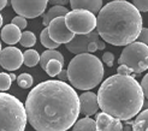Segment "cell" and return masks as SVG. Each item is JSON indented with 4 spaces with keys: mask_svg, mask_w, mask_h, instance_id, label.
<instances>
[{
    "mask_svg": "<svg viewBox=\"0 0 148 131\" xmlns=\"http://www.w3.org/2000/svg\"><path fill=\"white\" fill-rule=\"evenodd\" d=\"M28 121L36 131H68L81 113L79 96L62 81H45L34 87L25 101Z\"/></svg>",
    "mask_w": 148,
    "mask_h": 131,
    "instance_id": "obj_1",
    "label": "cell"
},
{
    "mask_svg": "<svg viewBox=\"0 0 148 131\" xmlns=\"http://www.w3.org/2000/svg\"><path fill=\"white\" fill-rule=\"evenodd\" d=\"M98 100L102 112L128 121L141 113L145 105V94L141 83L135 77L117 74L101 83Z\"/></svg>",
    "mask_w": 148,
    "mask_h": 131,
    "instance_id": "obj_2",
    "label": "cell"
},
{
    "mask_svg": "<svg viewBox=\"0 0 148 131\" xmlns=\"http://www.w3.org/2000/svg\"><path fill=\"white\" fill-rule=\"evenodd\" d=\"M97 19V30L100 38L113 46L127 47L137 40L142 30L141 13L127 0L107 3Z\"/></svg>",
    "mask_w": 148,
    "mask_h": 131,
    "instance_id": "obj_3",
    "label": "cell"
},
{
    "mask_svg": "<svg viewBox=\"0 0 148 131\" xmlns=\"http://www.w3.org/2000/svg\"><path fill=\"white\" fill-rule=\"evenodd\" d=\"M69 82L78 90H90L100 84L103 78V65L100 59L90 53L78 54L72 58L69 66Z\"/></svg>",
    "mask_w": 148,
    "mask_h": 131,
    "instance_id": "obj_4",
    "label": "cell"
},
{
    "mask_svg": "<svg viewBox=\"0 0 148 131\" xmlns=\"http://www.w3.org/2000/svg\"><path fill=\"white\" fill-rule=\"evenodd\" d=\"M27 123L25 106L11 94L0 91V131H24Z\"/></svg>",
    "mask_w": 148,
    "mask_h": 131,
    "instance_id": "obj_5",
    "label": "cell"
},
{
    "mask_svg": "<svg viewBox=\"0 0 148 131\" xmlns=\"http://www.w3.org/2000/svg\"><path fill=\"white\" fill-rule=\"evenodd\" d=\"M118 63L128 66L132 74L138 75L148 70V46L138 41L130 43L122 50Z\"/></svg>",
    "mask_w": 148,
    "mask_h": 131,
    "instance_id": "obj_6",
    "label": "cell"
},
{
    "mask_svg": "<svg viewBox=\"0 0 148 131\" xmlns=\"http://www.w3.org/2000/svg\"><path fill=\"white\" fill-rule=\"evenodd\" d=\"M66 27L75 35L90 34L97 28L98 19L95 14L86 10H72L65 16Z\"/></svg>",
    "mask_w": 148,
    "mask_h": 131,
    "instance_id": "obj_7",
    "label": "cell"
},
{
    "mask_svg": "<svg viewBox=\"0 0 148 131\" xmlns=\"http://www.w3.org/2000/svg\"><path fill=\"white\" fill-rule=\"evenodd\" d=\"M48 0H11L12 9L18 16L36 18L45 13Z\"/></svg>",
    "mask_w": 148,
    "mask_h": 131,
    "instance_id": "obj_8",
    "label": "cell"
},
{
    "mask_svg": "<svg viewBox=\"0 0 148 131\" xmlns=\"http://www.w3.org/2000/svg\"><path fill=\"white\" fill-rule=\"evenodd\" d=\"M47 28H48V33H49L51 39L54 42L59 43V45H62V43L68 45L76 36L66 27L65 17H58V18L53 19Z\"/></svg>",
    "mask_w": 148,
    "mask_h": 131,
    "instance_id": "obj_9",
    "label": "cell"
},
{
    "mask_svg": "<svg viewBox=\"0 0 148 131\" xmlns=\"http://www.w3.org/2000/svg\"><path fill=\"white\" fill-rule=\"evenodd\" d=\"M24 64L23 53L17 47H6L0 53V65L7 71L18 70Z\"/></svg>",
    "mask_w": 148,
    "mask_h": 131,
    "instance_id": "obj_10",
    "label": "cell"
},
{
    "mask_svg": "<svg viewBox=\"0 0 148 131\" xmlns=\"http://www.w3.org/2000/svg\"><path fill=\"white\" fill-rule=\"evenodd\" d=\"M99 40H100V35L98 30H94L87 35H76L73 40L66 45V48H68L69 52L76 55L84 54V53H88V47H89L90 43Z\"/></svg>",
    "mask_w": 148,
    "mask_h": 131,
    "instance_id": "obj_11",
    "label": "cell"
},
{
    "mask_svg": "<svg viewBox=\"0 0 148 131\" xmlns=\"http://www.w3.org/2000/svg\"><path fill=\"white\" fill-rule=\"evenodd\" d=\"M79 107L81 113L86 117H90V115L97 114L99 106L98 94H94L93 91H86L79 95Z\"/></svg>",
    "mask_w": 148,
    "mask_h": 131,
    "instance_id": "obj_12",
    "label": "cell"
},
{
    "mask_svg": "<svg viewBox=\"0 0 148 131\" xmlns=\"http://www.w3.org/2000/svg\"><path fill=\"white\" fill-rule=\"evenodd\" d=\"M97 131H124L122 120L113 118L105 112L97 114Z\"/></svg>",
    "mask_w": 148,
    "mask_h": 131,
    "instance_id": "obj_13",
    "label": "cell"
},
{
    "mask_svg": "<svg viewBox=\"0 0 148 131\" xmlns=\"http://www.w3.org/2000/svg\"><path fill=\"white\" fill-rule=\"evenodd\" d=\"M72 10H86L92 13H99L102 9V0H70Z\"/></svg>",
    "mask_w": 148,
    "mask_h": 131,
    "instance_id": "obj_14",
    "label": "cell"
},
{
    "mask_svg": "<svg viewBox=\"0 0 148 131\" xmlns=\"http://www.w3.org/2000/svg\"><path fill=\"white\" fill-rule=\"evenodd\" d=\"M21 38H22L21 29L12 23L6 24L1 29V40L7 45H16L17 42L21 41Z\"/></svg>",
    "mask_w": 148,
    "mask_h": 131,
    "instance_id": "obj_15",
    "label": "cell"
},
{
    "mask_svg": "<svg viewBox=\"0 0 148 131\" xmlns=\"http://www.w3.org/2000/svg\"><path fill=\"white\" fill-rule=\"evenodd\" d=\"M70 11L66 9L65 6H59V5H57V6H53V7H51V9L47 11V12H45L42 14V24L43 25H46V28L49 25V23L53 19H56V18H58V17H65L66 14H68Z\"/></svg>",
    "mask_w": 148,
    "mask_h": 131,
    "instance_id": "obj_16",
    "label": "cell"
},
{
    "mask_svg": "<svg viewBox=\"0 0 148 131\" xmlns=\"http://www.w3.org/2000/svg\"><path fill=\"white\" fill-rule=\"evenodd\" d=\"M54 59L64 63V57H63V54H62L60 52H58L57 49H47V50H45V52H42L41 59H40L41 68L45 70L46 66H47V64H48L51 60H54Z\"/></svg>",
    "mask_w": 148,
    "mask_h": 131,
    "instance_id": "obj_17",
    "label": "cell"
},
{
    "mask_svg": "<svg viewBox=\"0 0 148 131\" xmlns=\"http://www.w3.org/2000/svg\"><path fill=\"white\" fill-rule=\"evenodd\" d=\"M72 131H97V123L90 117H84L76 121Z\"/></svg>",
    "mask_w": 148,
    "mask_h": 131,
    "instance_id": "obj_18",
    "label": "cell"
},
{
    "mask_svg": "<svg viewBox=\"0 0 148 131\" xmlns=\"http://www.w3.org/2000/svg\"><path fill=\"white\" fill-rule=\"evenodd\" d=\"M131 125L132 131H148V108L137 115Z\"/></svg>",
    "mask_w": 148,
    "mask_h": 131,
    "instance_id": "obj_19",
    "label": "cell"
},
{
    "mask_svg": "<svg viewBox=\"0 0 148 131\" xmlns=\"http://www.w3.org/2000/svg\"><path fill=\"white\" fill-rule=\"evenodd\" d=\"M23 58H24V65L28 68H34L36 66L41 59V55L38 53V50L35 49H28L23 53Z\"/></svg>",
    "mask_w": 148,
    "mask_h": 131,
    "instance_id": "obj_20",
    "label": "cell"
},
{
    "mask_svg": "<svg viewBox=\"0 0 148 131\" xmlns=\"http://www.w3.org/2000/svg\"><path fill=\"white\" fill-rule=\"evenodd\" d=\"M40 40H41L42 46H45V47L48 48V49H57L59 46H60L59 43L54 42L53 40L51 39L49 33H48V28L42 29V31H41V34H40Z\"/></svg>",
    "mask_w": 148,
    "mask_h": 131,
    "instance_id": "obj_21",
    "label": "cell"
},
{
    "mask_svg": "<svg viewBox=\"0 0 148 131\" xmlns=\"http://www.w3.org/2000/svg\"><path fill=\"white\" fill-rule=\"evenodd\" d=\"M63 65H64V63L59 61V60H56V59H54V60H51V61L47 64L45 71L47 72L48 76L56 77V76H58V75L63 71Z\"/></svg>",
    "mask_w": 148,
    "mask_h": 131,
    "instance_id": "obj_22",
    "label": "cell"
},
{
    "mask_svg": "<svg viewBox=\"0 0 148 131\" xmlns=\"http://www.w3.org/2000/svg\"><path fill=\"white\" fill-rule=\"evenodd\" d=\"M19 43L24 47H33L36 43V36L33 31H24L22 33V38Z\"/></svg>",
    "mask_w": 148,
    "mask_h": 131,
    "instance_id": "obj_23",
    "label": "cell"
},
{
    "mask_svg": "<svg viewBox=\"0 0 148 131\" xmlns=\"http://www.w3.org/2000/svg\"><path fill=\"white\" fill-rule=\"evenodd\" d=\"M17 83L21 88L23 89H29L30 87L33 85L34 83V79H33V76L29 75V74H21L18 77H17Z\"/></svg>",
    "mask_w": 148,
    "mask_h": 131,
    "instance_id": "obj_24",
    "label": "cell"
},
{
    "mask_svg": "<svg viewBox=\"0 0 148 131\" xmlns=\"http://www.w3.org/2000/svg\"><path fill=\"white\" fill-rule=\"evenodd\" d=\"M12 83V79L10 77V74H5V72H0V91L5 93L6 90L10 89Z\"/></svg>",
    "mask_w": 148,
    "mask_h": 131,
    "instance_id": "obj_25",
    "label": "cell"
},
{
    "mask_svg": "<svg viewBox=\"0 0 148 131\" xmlns=\"http://www.w3.org/2000/svg\"><path fill=\"white\" fill-rule=\"evenodd\" d=\"M132 5L140 12H148V0H132Z\"/></svg>",
    "mask_w": 148,
    "mask_h": 131,
    "instance_id": "obj_26",
    "label": "cell"
},
{
    "mask_svg": "<svg viewBox=\"0 0 148 131\" xmlns=\"http://www.w3.org/2000/svg\"><path fill=\"white\" fill-rule=\"evenodd\" d=\"M12 24H14L16 27H18L21 30H23V29H25L27 28V25H28V23H27V19L24 18V17H22V16H17V17H14L13 19H12V22H11Z\"/></svg>",
    "mask_w": 148,
    "mask_h": 131,
    "instance_id": "obj_27",
    "label": "cell"
},
{
    "mask_svg": "<svg viewBox=\"0 0 148 131\" xmlns=\"http://www.w3.org/2000/svg\"><path fill=\"white\" fill-rule=\"evenodd\" d=\"M102 61L105 63L108 68H112L114 64V54L112 52H105L102 54Z\"/></svg>",
    "mask_w": 148,
    "mask_h": 131,
    "instance_id": "obj_28",
    "label": "cell"
},
{
    "mask_svg": "<svg viewBox=\"0 0 148 131\" xmlns=\"http://www.w3.org/2000/svg\"><path fill=\"white\" fill-rule=\"evenodd\" d=\"M137 40H138V42H142L148 46V28H142V30L140 33Z\"/></svg>",
    "mask_w": 148,
    "mask_h": 131,
    "instance_id": "obj_29",
    "label": "cell"
},
{
    "mask_svg": "<svg viewBox=\"0 0 148 131\" xmlns=\"http://www.w3.org/2000/svg\"><path fill=\"white\" fill-rule=\"evenodd\" d=\"M117 74L122 76H130V74H132V71L128 66H125V65H119L117 69Z\"/></svg>",
    "mask_w": 148,
    "mask_h": 131,
    "instance_id": "obj_30",
    "label": "cell"
},
{
    "mask_svg": "<svg viewBox=\"0 0 148 131\" xmlns=\"http://www.w3.org/2000/svg\"><path fill=\"white\" fill-rule=\"evenodd\" d=\"M141 87H142V90L145 94V98L148 100V74H146L141 81Z\"/></svg>",
    "mask_w": 148,
    "mask_h": 131,
    "instance_id": "obj_31",
    "label": "cell"
},
{
    "mask_svg": "<svg viewBox=\"0 0 148 131\" xmlns=\"http://www.w3.org/2000/svg\"><path fill=\"white\" fill-rule=\"evenodd\" d=\"M58 81H62V82H65L69 81V74H68V70H63L60 74L58 75Z\"/></svg>",
    "mask_w": 148,
    "mask_h": 131,
    "instance_id": "obj_32",
    "label": "cell"
},
{
    "mask_svg": "<svg viewBox=\"0 0 148 131\" xmlns=\"http://www.w3.org/2000/svg\"><path fill=\"white\" fill-rule=\"evenodd\" d=\"M51 4H53L54 6L59 5V6H65L66 4H70V0H48Z\"/></svg>",
    "mask_w": 148,
    "mask_h": 131,
    "instance_id": "obj_33",
    "label": "cell"
},
{
    "mask_svg": "<svg viewBox=\"0 0 148 131\" xmlns=\"http://www.w3.org/2000/svg\"><path fill=\"white\" fill-rule=\"evenodd\" d=\"M98 46H99V49H105V47H106V43H105V41L103 40H100L99 41V43H98Z\"/></svg>",
    "mask_w": 148,
    "mask_h": 131,
    "instance_id": "obj_34",
    "label": "cell"
},
{
    "mask_svg": "<svg viewBox=\"0 0 148 131\" xmlns=\"http://www.w3.org/2000/svg\"><path fill=\"white\" fill-rule=\"evenodd\" d=\"M6 5H7V0H0V11H1Z\"/></svg>",
    "mask_w": 148,
    "mask_h": 131,
    "instance_id": "obj_35",
    "label": "cell"
},
{
    "mask_svg": "<svg viewBox=\"0 0 148 131\" xmlns=\"http://www.w3.org/2000/svg\"><path fill=\"white\" fill-rule=\"evenodd\" d=\"M10 77H11L12 81H14V79H17V77H16V75H14V74H10Z\"/></svg>",
    "mask_w": 148,
    "mask_h": 131,
    "instance_id": "obj_36",
    "label": "cell"
},
{
    "mask_svg": "<svg viewBox=\"0 0 148 131\" xmlns=\"http://www.w3.org/2000/svg\"><path fill=\"white\" fill-rule=\"evenodd\" d=\"M3 25V16H1V13H0V28H1Z\"/></svg>",
    "mask_w": 148,
    "mask_h": 131,
    "instance_id": "obj_37",
    "label": "cell"
},
{
    "mask_svg": "<svg viewBox=\"0 0 148 131\" xmlns=\"http://www.w3.org/2000/svg\"><path fill=\"white\" fill-rule=\"evenodd\" d=\"M130 130H132V129H130L129 126H125V128H124V131H130Z\"/></svg>",
    "mask_w": 148,
    "mask_h": 131,
    "instance_id": "obj_38",
    "label": "cell"
},
{
    "mask_svg": "<svg viewBox=\"0 0 148 131\" xmlns=\"http://www.w3.org/2000/svg\"><path fill=\"white\" fill-rule=\"evenodd\" d=\"M1 50H3L1 49V42H0V53H1Z\"/></svg>",
    "mask_w": 148,
    "mask_h": 131,
    "instance_id": "obj_39",
    "label": "cell"
}]
</instances>
